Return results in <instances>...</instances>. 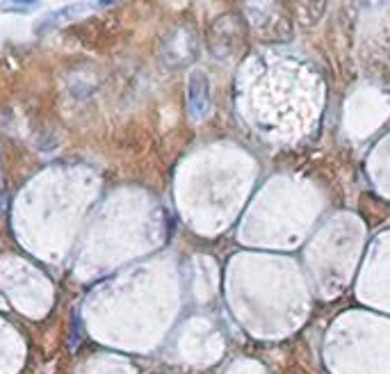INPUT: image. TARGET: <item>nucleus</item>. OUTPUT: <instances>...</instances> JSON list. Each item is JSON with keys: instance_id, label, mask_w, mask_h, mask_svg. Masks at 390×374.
<instances>
[{"instance_id": "2", "label": "nucleus", "mask_w": 390, "mask_h": 374, "mask_svg": "<svg viewBox=\"0 0 390 374\" xmlns=\"http://www.w3.org/2000/svg\"><path fill=\"white\" fill-rule=\"evenodd\" d=\"M37 3H14V5H7V10H34Z\"/></svg>"}, {"instance_id": "1", "label": "nucleus", "mask_w": 390, "mask_h": 374, "mask_svg": "<svg viewBox=\"0 0 390 374\" xmlns=\"http://www.w3.org/2000/svg\"><path fill=\"white\" fill-rule=\"evenodd\" d=\"M212 107V89L210 80L203 71H192L187 78V110L190 117L201 121L210 114Z\"/></svg>"}]
</instances>
